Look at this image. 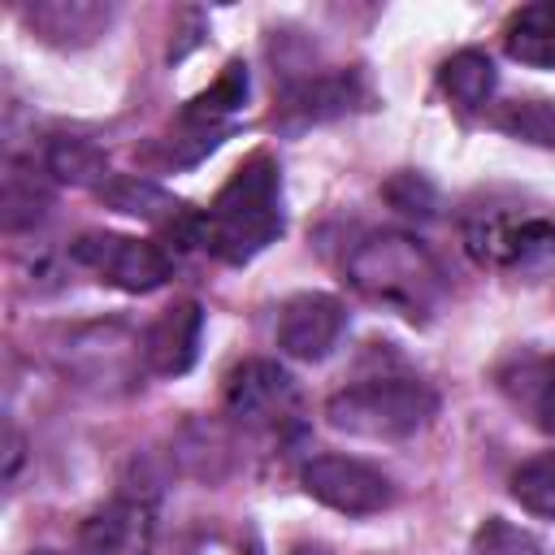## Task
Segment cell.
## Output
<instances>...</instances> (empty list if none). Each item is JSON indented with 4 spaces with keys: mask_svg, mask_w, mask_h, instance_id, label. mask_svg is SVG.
Listing matches in <instances>:
<instances>
[{
    "mask_svg": "<svg viewBox=\"0 0 555 555\" xmlns=\"http://www.w3.org/2000/svg\"><path fill=\"white\" fill-rule=\"evenodd\" d=\"M282 169L269 152H251L217 191L208 212H199V247L225 264H247L282 234Z\"/></svg>",
    "mask_w": 555,
    "mask_h": 555,
    "instance_id": "1",
    "label": "cell"
},
{
    "mask_svg": "<svg viewBox=\"0 0 555 555\" xmlns=\"http://www.w3.org/2000/svg\"><path fill=\"white\" fill-rule=\"evenodd\" d=\"M347 282L369 304L399 312L408 321H429V312H438L447 295V278L434 251L421 238L399 230L360 238L347 256Z\"/></svg>",
    "mask_w": 555,
    "mask_h": 555,
    "instance_id": "2",
    "label": "cell"
},
{
    "mask_svg": "<svg viewBox=\"0 0 555 555\" xmlns=\"http://www.w3.org/2000/svg\"><path fill=\"white\" fill-rule=\"evenodd\" d=\"M438 416V395L421 377H369L343 386L325 403V421L347 438L399 442L421 434Z\"/></svg>",
    "mask_w": 555,
    "mask_h": 555,
    "instance_id": "3",
    "label": "cell"
},
{
    "mask_svg": "<svg viewBox=\"0 0 555 555\" xmlns=\"http://www.w3.org/2000/svg\"><path fill=\"white\" fill-rule=\"evenodd\" d=\"M56 369L95 395H121L143 373V338H134L117 321H91L74 325L56 343Z\"/></svg>",
    "mask_w": 555,
    "mask_h": 555,
    "instance_id": "4",
    "label": "cell"
},
{
    "mask_svg": "<svg viewBox=\"0 0 555 555\" xmlns=\"http://www.w3.org/2000/svg\"><path fill=\"white\" fill-rule=\"evenodd\" d=\"M464 247L477 264H529L555 251V221L520 208H473L460 225Z\"/></svg>",
    "mask_w": 555,
    "mask_h": 555,
    "instance_id": "5",
    "label": "cell"
},
{
    "mask_svg": "<svg viewBox=\"0 0 555 555\" xmlns=\"http://www.w3.org/2000/svg\"><path fill=\"white\" fill-rule=\"evenodd\" d=\"M69 256L91 269L100 282L126 291V295H147L160 291L173 278V260L160 243L152 238H130V234H78L69 243Z\"/></svg>",
    "mask_w": 555,
    "mask_h": 555,
    "instance_id": "6",
    "label": "cell"
},
{
    "mask_svg": "<svg viewBox=\"0 0 555 555\" xmlns=\"http://www.w3.org/2000/svg\"><path fill=\"white\" fill-rule=\"evenodd\" d=\"M304 490L338 516H377L395 503V486L382 468L356 455H312L299 473Z\"/></svg>",
    "mask_w": 555,
    "mask_h": 555,
    "instance_id": "7",
    "label": "cell"
},
{
    "mask_svg": "<svg viewBox=\"0 0 555 555\" xmlns=\"http://www.w3.org/2000/svg\"><path fill=\"white\" fill-rule=\"evenodd\" d=\"M299 390L295 377L273 360H243L225 377V416L243 429H273L295 416Z\"/></svg>",
    "mask_w": 555,
    "mask_h": 555,
    "instance_id": "8",
    "label": "cell"
},
{
    "mask_svg": "<svg viewBox=\"0 0 555 555\" xmlns=\"http://www.w3.org/2000/svg\"><path fill=\"white\" fill-rule=\"evenodd\" d=\"M343 330H347V308L325 291L291 295L278 312V347L291 360H308V364L325 360L338 347Z\"/></svg>",
    "mask_w": 555,
    "mask_h": 555,
    "instance_id": "9",
    "label": "cell"
},
{
    "mask_svg": "<svg viewBox=\"0 0 555 555\" xmlns=\"http://www.w3.org/2000/svg\"><path fill=\"white\" fill-rule=\"evenodd\" d=\"M204 308L195 299H178L143 330V369L156 377H182L199 360Z\"/></svg>",
    "mask_w": 555,
    "mask_h": 555,
    "instance_id": "10",
    "label": "cell"
},
{
    "mask_svg": "<svg viewBox=\"0 0 555 555\" xmlns=\"http://www.w3.org/2000/svg\"><path fill=\"white\" fill-rule=\"evenodd\" d=\"M117 9L104 0H35L22 9L26 30L52 48H87L113 26Z\"/></svg>",
    "mask_w": 555,
    "mask_h": 555,
    "instance_id": "11",
    "label": "cell"
},
{
    "mask_svg": "<svg viewBox=\"0 0 555 555\" xmlns=\"http://www.w3.org/2000/svg\"><path fill=\"white\" fill-rule=\"evenodd\" d=\"M152 542V503L139 494H121L87 516L82 551L87 555H143Z\"/></svg>",
    "mask_w": 555,
    "mask_h": 555,
    "instance_id": "12",
    "label": "cell"
},
{
    "mask_svg": "<svg viewBox=\"0 0 555 555\" xmlns=\"http://www.w3.org/2000/svg\"><path fill=\"white\" fill-rule=\"evenodd\" d=\"M100 204H108L113 212H126V217H139V221H156V225H178L191 208L178 199V195H169L165 186H156V182H147V178H130V173H113L100 191Z\"/></svg>",
    "mask_w": 555,
    "mask_h": 555,
    "instance_id": "13",
    "label": "cell"
},
{
    "mask_svg": "<svg viewBox=\"0 0 555 555\" xmlns=\"http://www.w3.org/2000/svg\"><path fill=\"white\" fill-rule=\"evenodd\" d=\"M503 52L520 65L555 69V0L516 9L503 22Z\"/></svg>",
    "mask_w": 555,
    "mask_h": 555,
    "instance_id": "14",
    "label": "cell"
},
{
    "mask_svg": "<svg viewBox=\"0 0 555 555\" xmlns=\"http://www.w3.org/2000/svg\"><path fill=\"white\" fill-rule=\"evenodd\" d=\"M438 87L442 95L460 108V113H477L490 104L494 87H499V74H494V61L481 52V48H460L442 61L438 69Z\"/></svg>",
    "mask_w": 555,
    "mask_h": 555,
    "instance_id": "15",
    "label": "cell"
},
{
    "mask_svg": "<svg viewBox=\"0 0 555 555\" xmlns=\"http://www.w3.org/2000/svg\"><path fill=\"white\" fill-rule=\"evenodd\" d=\"M52 208V191H48V169H35L26 160H13L4 169V186H0V221L9 234L30 230L43 221V212Z\"/></svg>",
    "mask_w": 555,
    "mask_h": 555,
    "instance_id": "16",
    "label": "cell"
},
{
    "mask_svg": "<svg viewBox=\"0 0 555 555\" xmlns=\"http://www.w3.org/2000/svg\"><path fill=\"white\" fill-rule=\"evenodd\" d=\"M43 169H48V178H56V182L95 186V191L113 178L104 147L91 143V139H82V134H56V139H48V147H43Z\"/></svg>",
    "mask_w": 555,
    "mask_h": 555,
    "instance_id": "17",
    "label": "cell"
},
{
    "mask_svg": "<svg viewBox=\"0 0 555 555\" xmlns=\"http://www.w3.org/2000/svg\"><path fill=\"white\" fill-rule=\"evenodd\" d=\"M247 100V65L243 61H230L217 82L208 91H199L186 108H182V121H195V126H221V117H230L234 108H243Z\"/></svg>",
    "mask_w": 555,
    "mask_h": 555,
    "instance_id": "18",
    "label": "cell"
},
{
    "mask_svg": "<svg viewBox=\"0 0 555 555\" xmlns=\"http://www.w3.org/2000/svg\"><path fill=\"white\" fill-rule=\"evenodd\" d=\"M494 126L512 139L555 152V100H512L494 113Z\"/></svg>",
    "mask_w": 555,
    "mask_h": 555,
    "instance_id": "19",
    "label": "cell"
},
{
    "mask_svg": "<svg viewBox=\"0 0 555 555\" xmlns=\"http://www.w3.org/2000/svg\"><path fill=\"white\" fill-rule=\"evenodd\" d=\"M512 499L525 512L555 520V451H542L512 473Z\"/></svg>",
    "mask_w": 555,
    "mask_h": 555,
    "instance_id": "20",
    "label": "cell"
},
{
    "mask_svg": "<svg viewBox=\"0 0 555 555\" xmlns=\"http://www.w3.org/2000/svg\"><path fill=\"white\" fill-rule=\"evenodd\" d=\"M468 555H546V551H542V542H538L529 529H520V525H512V520H503V516H490V520L473 533Z\"/></svg>",
    "mask_w": 555,
    "mask_h": 555,
    "instance_id": "21",
    "label": "cell"
},
{
    "mask_svg": "<svg viewBox=\"0 0 555 555\" xmlns=\"http://www.w3.org/2000/svg\"><path fill=\"white\" fill-rule=\"evenodd\" d=\"M525 403H529V416L538 421V429L555 434V356L525 369Z\"/></svg>",
    "mask_w": 555,
    "mask_h": 555,
    "instance_id": "22",
    "label": "cell"
},
{
    "mask_svg": "<svg viewBox=\"0 0 555 555\" xmlns=\"http://www.w3.org/2000/svg\"><path fill=\"white\" fill-rule=\"evenodd\" d=\"M386 199L408 217H429L434 212V186L421 173H395L386 182Z\"/></svg>",
    "mask_w": 555,
    "mask_h": 555,
    "instance_id": "23",
    "label": "cell"
},
{
    "mask_svg": "<svg viewBox=\"0 0 555 555\" xmlns=\"http://www.w3.org/2000/svg\"><path fill=\"white\" fill-rule=\"evenodd\" d=\"M291 555H330V551H325V546H295Z\"/></svg>",
    "mask_w": 555,
    "mask_h": 555,
    "instance_id": "24",
    "label": "cell"
},
{
    "mask_svg": "<svg viewBox=\"0 0 555 555\" xmlns=\"http://www.w3.org/2000/svg\"><path fill=\"white\" fill-rule=\"evenodd\" d=\"M30 555H56V551H30Z\"/></svg>",
    "mask_w": 555,
    "mask_h": 555,
    "instance_id": "25",
    "label": "cell"
}]
</instances>
